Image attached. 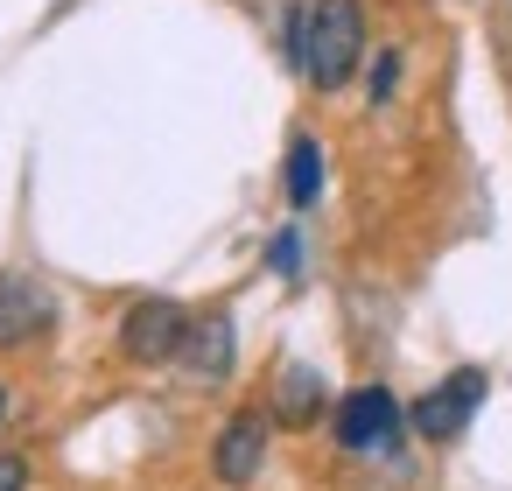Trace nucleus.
Here are the masks:
<instances>
[{
	"label": "nucleus",
	"instance_id": "obj_6",
	"mask_svg": "<svg viewBox=\"0 0 512 491\" xmlns=\"http://www.w3.org/2000/svg\"><path fill=\"white\" fill-rule=\"evenodd\" d=\"M330 407H337V400H330L323 372L302 365V358H288V365L274 372V386H267V421H274V428H316Z\"/></svg>",
	"mask_w": 512,
	"mask_h": 491
},
{
	"label": "nucleus",
	"instance_id": "obj_12",
	"mask_svg": "<svg viewBox=\"0 0 512 491\" xmlns=\"http://www.w3.org/2000/svg\"><path fill=\"white\" fill-rule=\"evenodd\" d=\"M0 491H29V456L0 449Z\"/></svg>",
	"mask_w": 512,
	"mask_h": 491
},
{
	"label": "nucleus",
	"instance_id": "obj_8",
	"mask_svg": "<svg viewBox=\"0 0 512 491\" xmlns=\"http://www.w3.org/2000/svg\"><path fill=\"white\" fill-rule=\"evenodd\" d=\"M232 344H239V330H232V316H225V309H211V316H197V330H190V351H183V365H190V379H204V386H218V379L232 372Z\"/></svg>",
	"mask_w": 512,
	"mask_h": 491
},
{
	"label": "nucleus",
	"instance_id": "obj_3",
	"mask_svg": "<svg viewBox=\"0 0 512 491\" xmlns=\"http://www.w3.org/2000/svg\"><path fill=\"white\" fill-rule=\"evenodd\" d=\"M400 428H407V407L393 400V386H351L337 407H330V435H337V449H351V456H393L400 449Z\"/></svg>",
	"mask_w": 512,
	"mask_h": 491
},
{
	"label": "nucleus",
	"instance_id": "obj_1",
	"mask_svg": "<svg viewBox=\"0 0 512 491\" xmlns=\"http://www.w3.org/2000/svg\"><path fill=\"white\" fill-rule=\"evenodd\" d=\"M288 64L316 92H344L365 64V0H302L288 15Z\"/></svg>",
	"mask_w": 512,
	"mask_h": 491
},
{
	"label": "nucleus",
	"instance_id": "obj_4",
	"mask_svg": "<svg viewBox=\"0 0 512 491\" xmlns=\"http://www.w3.org/2000/svg\"><path fill=\"white\" fill-rule=\"evenodd\" d=\"M484 400H491L484 365H456V372H442L421 400H407V428H414L421 442H456V435L477 421Z\"/></svg>",
	"mask_w": 512,
	"mask_h": 491
},
{
	"label": "nucleus",
	"instance_id": "obj_11",
	"mask_svg": "<svg viewBox=\"0 0 512 491\" xmlns=\"http://www.w3.org/2000/svg\"><path fill=\"white\" fill-rule=\"evenodd\" d=\"M267 267H274V274H302V232H295V225L267 239Z\"/></svg>",
	"mask_w": 512,
	"mask_h": 491
},
{
	"label": "nucleus",
	"instance_id": "obj_9",
	"mask_svg": "<svg viewBox=\"0 0 512 491\" xmlns=\"http://www.w3.org/2000/svg\"><path fill=\"white\" fill-rule=\"evenodd\" d=\"M281 190H288L295 211H316V197H323V148H316V134H295V141H288V155H281Z\"/></svg>",
	"mask_w": 512,
	"mask_h": 491
},
{
	"label": "nucleus",
	"instance_id": "obj_2",
	"mask_svg": "<svg viewBox=\"0 0 512 491\" xmlns=\"http://www.w3.org/2000/svg\"><path fill=\"white\" fill-rule=\"evenodd\" d=\"M190 330H197V316H190L176 295H141V302L120 316V358H127V365H183Z\"/></svg>",
	"mask_w": 512,
	"mask_h": 491
},
{
	"label": "nucleus",
	"instance_id": "obj_5",
	"mask_svg": "<svg viewBox=\"0 0 512 491\" xmlns=\"http://www.w3.org/2000/svg\"><path fill=\"white\" fill-rule=\"evenodd\" d=\"M57 323V295L36 274H0V351H22Z\"/></svg>",
	"mask_w": 512,
	"mask_h": 491
},
{
	"label": "nucleus",
	"instance_id": "obj_10",
	"mask_svg": "<svg viewBox=\"0 0 512 491\" xmlns=\"http://www.w3.org/2000/svg\"><path fill=\"white\" fill-rule=\"evenodd\" d=\"M400 71H407V57H400V50H379V57H372V78H365V99L386 106V99L400 92Z\"/></svg>",
	"mask_w": 512,
	"mask_h": 491
},
{
	"label": "nucleus",
	"instance_id": "obj_7",
	"mask_svg": "<svg viewBox=\"0 0 512 491\" xmlns=\"http://www.w3.org/2000/svg\"><path fill=\"white\" fill-rule=\"evenodd\" d=\"M267 428H274V421H267V414H253V407H246V414H232V421L218 428V442H211V477H218V484H232V491H239V484H253V477H260V463H267Z\"/></svg>",
	"mask_w": 512,
	"mask_h": 491
},
{
	"label": "nucleus",
	"instance_id": "obj_13",
	"mask_svg": "<svg viewBox=\"0 0 512 491\" xmlns=\"http://www.w3.org/2000/svg\"><path fill=\"white\" fill-rule=\"evenodd\" d=\"M8 414H15V393H8V386H0V421H8Z\"/></svg>",
	"mask_w": 512,
	"mask_h": 491
}]
</instances>
